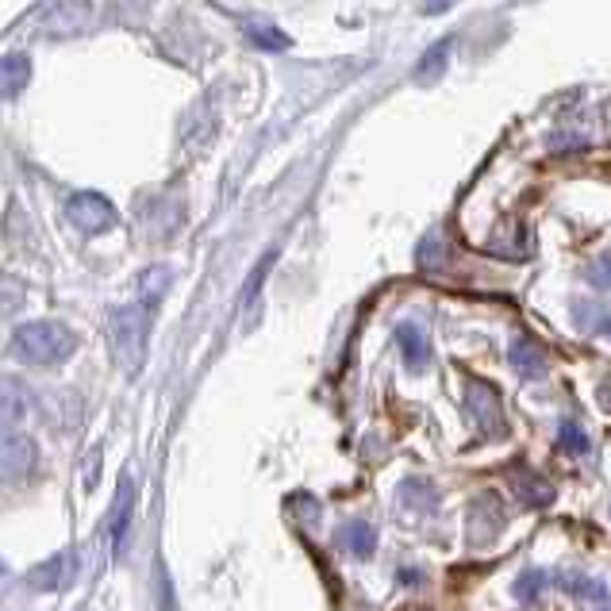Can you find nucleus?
<instances>
[{
	"label": "nucleus",
	"mask_w": 611,
	"mask_h": 611,
	"mask_svg": "<svg viewBox=\"0 0 611 611\" xmlns=\"http://www.w3.org/2000/svg\"><path fill=\"white\" fill-rule=\"evenodd\" d=\"M39 465V446L27 435H4L0 439V485H20Z\"/></svg>",
	"instance_id": "7ed1b4c3"
},
{
	"label": "nucleus",
	"mask_w": 611,
	"mask_h": 611,
	"mask_svg": "<svg viewBox=\"0 0 611 611\" xmlns=\"http://www.w3.org/2000/svg\"><path fill=\"white\" fill-rule=\"evenodd\" d=\"M508 358H512L515 373H523V377H531V381H538V377H546V369H550V358H546V350L531 339V335H519L512 343V350H508Z\"/></svg>",
	"instance_id": "1a4fd4ad"
},
{
	"label": "nucleus",
	"mask_w": 611,
	"mask_h": 611,
	"mask_svg": "<svg viewBox=\"0 0 611 611\" xmlns=\"http://www.w3.org/2000/svg\"><path fill=\"white\" fill-rule=\"evenodd\" d=\"M396 346H400L404 366L412 369V373L427 369V362H431V343H427V331L419 323H400L396 327Z\"/></svg>",
	"instance_id": "6e6552de"
},
{
	"label": "nucleus",
	"mask_w": 611,
	"mask_h": 611,
	"mask_svg": "<svg viewBox=\"0 0 611 611\" xmlns=\"http://www.w3.org/2000/svg\"><path fill=\"white\" fill-rule=\"evenodd\" d=\"M74 581V554H50L47 562H39L27 573V585L39 588V592H58Z\"/></svg>",
	"instance_id": "0eeeda50"
},
{
	"label": "nucleus",
	"mask_w": 611,
	"mask_h": 611,
	"mask_svg": "<svg viewBox=\"0 0 611 611\" xmlns=\"http://www.w3.org/2000/svg\"><path fill=\"white\" fill-rule=\"evenodd\" d=\"M465 404L477 416V423L485 427V435H504V416H500V396H496V389L481 385V381H469L465 385Z\"/></svg>",
	"instance_id": "423d86ee"
},
{
	"label": "nucleus",
	"mask_w": 611,
	"mask_h": 611,
	"mask_svg": "<svg viewBox=\"0 0 611 611\" xmlns=\"http://www.w3.org/2000/svg\"><path fill=\"white\" fill-rule=\"evenodd\" d=\"M66 216H70V223H74L77 231L100 235V231H108L116 223V208L108 204V196L100 193H74L66 200Z\"/></svg>",
	"instance_id": "20e7f679"
},
{
	"label": "nucleus",
	"mask_w": 611,
	"mask_h": 611,
	"mask_svg": "<svg viewBox=\"0 0 611 611\" xmlns=\"http://www.w3.org/2000/svg\"><path fill=\"white\" fill-rule=\"evenodd\" d=\"M27 77H31L27 54H8V58H0V97H16V93L27 85Z\"/></svg>",
	"instance_id": "ddd939ff"
},
{
	"label": "nucleus",
	"mask_w": 611,
	"mask_h": 611,
	"mask_svg": "<svg viewBox=\"0 0 611 611\" xmlns=\"http://www.w3.org/2000/svg\"><path fill=\"white\" fill-rule=\"evenodd\" d=\"M85 20H89V8H85V4H62V8L50 16L47 35H74V31L85 27Z\"/></svg>",
	"instance_id": "2eb2a0df"
},
{
	"label": "nucleus",
	"mask_w": 611,
	"mask_h": 611,
	"mask_svg": "<svg viewBox=\"0 0 611 611\" xmlns=\"http://www.w3.org/2000/svg\"><path fill=\"white\" fill-rule=\"evenodd\" d=\"M170 281H173V273L166 266H150L143 277H139V296H143V304H158L162 296H166V289H170Z\"/></svg>",
	"instance_id": "dca6fc26"
},
{
	"label": "nucleus",
	"mask_w": 611,
	"mask_h": 611,
	"mask_svg": "<svg viewBox=\"0 0 611 611\" xmlns=\"http://www.w3.org/2000/svg\"><path fill=\"white\" fill-rule=\"evenodd\" d=\"M512 489L519 492V500H523V504H531V508H546V504L554 500L550 481H542L538 473L523 469V465H515V469H512Z\"/></svg>",
	"instance_id": "9d476101"
},
{
	"label": "nucleus",
	"mask_w": 611,
	"mask_h": 611,
	"mask_svg": "<svg viewBox=\"0 0 611 611\" xmlns=\"http://www.w3.org/2000/svg\"><path fill=\"white\" fill-rule=\"evenodd\" d=\"M419 266L423 269H446L450 266V250H446V239H442L439 231L427 235V239L419 243Z\"/></svg>",
	"instance_id": "f3484780"
},
{
	"label": "nucleus",
	"mask_w": 611,
	"mask_h": 611,
	"mask_svg": "<svg viewBox=\"0 0 611 611\" xmlns=\"http://www.w3.org/2000/svg\"><path fill=\"white\" fill-rule=\"evenodd\" d=\"M558 446H562L565 454H588V435L573 419H565L562 427H558Z\"/></svg>",
	"instance_id": "aec40b11"
},
{
	"label": "nucleus",
	"mask_w": 611,
	"mask_h": 611,
	"mask_svg": "<svg viewBox=\"0 0 611 611\" xmlns=\"http://www.w3.org/2000/svg\"><path fill=\"white\" fill-rule=\"evenodd\" d=\"M131 508H135V489H131V481L123 477L120 496H116V504H112V515H108V531H112V546H116V554L123 550V538H127Z\"/></svg>",
	"instance_id": "9b49d317"
},
{
	"label": "nucleus",
	"mask_w": 611,
	"mask_h": 611,
	"mask_svg": "<svg viewBox=\"0 0 611 611\" xmlns=\"http://www.w3.org/2000/svg\"><path fill=\"white\" fill-rule=\"evenodd\" d=\"M339 542H343L354 558H373L377 531H373V523H366V519H354V523H346L343 531H339Z\"/></svg>",
	"instance_id": "f8f14e48"
},
{
	"label": "nucleus",
	"mask_w": 611,
	"mask_h": 611,
	"mask_svg": "<svg viewBox=\"0 0 611 611\" xmlns=\"http://www.w3.org/2000/svg\"><path fill=\"white\" fill-rule=\"evenodd\" d=\"M600 611H611V604H604V608H600Z\"/></svg>",
	"instance_id": "393cba45"
},
{
	"label": "nucleus",
	"mask_w": 611,
	"mask_h": 611,
	"mask_svg": "<svg viewBox=\"0 0 611 611\" xmlns=\"http://www.w3.org/2000/svg\"><path fill=\"white\" fill-rule=\"evenodd\" d=\"M542 581H546V573L542 569H527V573H519V581H515V600H527V604H535L538 596H542Z\"/></svg>",
	"instance_id": "412c9836"
},
{
	"label": "nucleus",
	"mask_w": 611,
	"mask_h": 611,
	"mask_svg": "<svg viewBox=\"0 0 611 611\" xmlns=\"http://www.w3.org/2000/svg\"><path fill=\"white\" fill-rule=\"evenodd\" d=\"M604 335H608V339H611V319H608V323H604Z\"/></svg>",
	"instance_id": "b1692460"
},
{
	"label": "nucleus",
	"mask_w": 611,
	"mask_h": 611,
	"mask_svg": "<svg viewBox=\"0 0 611 611\" xmlns=\"http://www.w3.org/2000/svg\"><path fill=\"white\" fill-rule=\"evenodd\" d=\"M24 304V285L12 277H0V316H12Z\"/></svg>",
	"instance_id": "4be33fe9"
},
{
	"label": "nucleus",
	"mask_w": 611,
	"mask_h": 611,
	"mask_svg": "<svg viewBox=\"0 0 611 611\" xmlns=\"http://www.w3.org/2000/svg\"><path fill=\"white\" fill-rule=\"evenodd\" d=\"M108 343L116 354V366L135 377L147 366V343H150V304H120L108 316Z\"/></svg>",
	"instance_id": "f257e3e1"
},
{
	"label": "nucleus",
	"mask_w": 611,
	"mask_h": 611,
	"mask_svg": "<svg viewBox=\"0 0 611 611\" xmlns=\"http://www.w3.org/2000/svg\"><path fill=\"white\" fill-rule=\"evenodd\" d=\"M74 350V331L58 319H31L24 327H16V335H12V354L27 366H58Z\"/></svg>",
	"instance_id": "f03ea898"
},
{
	"label": "nucleus",
	"mask_w": 611,
	"mask_h": 611,
	"mask_svg": "<svg viewBox=\"0 0 611 611\" xmlns=\"http://www.w3.org/2000/svg\"><path fill=\"white\" fill-rule=\"evenodd\" d=\"M565 592H573V596H585V600H604L608 596V588L600 585V581H592V577H581V573H565Z\"/></svg>",
	"instance_id": "6ab92c4d"
},
{
	"label": "nucleus",
	"mask_w": 611,
	"mask_h": 611,
	"mask_svg": "<svg viewBox=\"0 0 611 611\" xmlns=\"http://www.w3.org/2000/svg\"><path fill=\"white\" fill-rule=\"evenodd\" d=\"M269 262H273V258H266L262 266L254 269V281L246 285V304H254V300H258V289H262V277H266V273H269Z\"/></svg>",
	"instance_id": "5701e85b"
},
{
	"label": "nucleus",
	"mask_w": 611,
	"mask_h": 611,
	"mask_svg": "<svg viewBox=\"0 0 611 611\" xmlns=\"http://www.w3.org/2000/svg\"><path fill=\"white\" fill-rule=\"evenodd\" d=\"M31 416V389L20 377L0 373V435H12Z\"/></svg>",
	"instance_id": "39448f33"
},
{
	"label": "nucleus",
	"mask_w": 611,
	"mask_h": 611,
	"mask_svg": "<svg viewBox=\"0 0 611 611\" xmlns=\"http://www.w3.org/2000/svg\"><path fill=\"white\" fill-rule=\"evenodd\" d=\"M246 35L258 43V50H273V54L293 47V39H289L281 27L266 24V20H246Z\"/></svg>",
	"instance_id": "4468645a"
},
{
	"label": "nucleus",
	"mask_w": 611,
	"mask_h": 611,
	"mask_svg": "<svg viewBox=\"0 0 611 611\" xmlns=\"http://www.w3.org/2000/svg\"><path fill=\"white\" fill-rule=\"evenodd\" d=\"M446 58H450V43H439V47H431L423 54V62L416 66V77L419 81H431V77H439L446 70Z\"/></svg>",
	"instance_id": "a211bd4d"
}]
</instances>
